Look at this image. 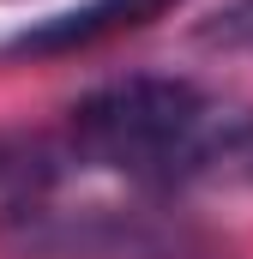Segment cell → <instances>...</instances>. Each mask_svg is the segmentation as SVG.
<instances>
[{"instance_id": "3", "label": "cell", "mask_w": 253, "mask_h": 259, "mask_svg": "<svg viewBox=\"0 0 253 259\" xmlns=\"http://www.w3.org/2000/svg\"><path fill=\"white\" fill-rule=\"evenodd\" d=\"M193 36L205 49H253V0H223L211 18H199Z\"/></svg>"}, {"instance_id": "2", "label": "cell", "mask_w": 253, "mask_h": 259, "mask_svg": "<svg viewBox=\"0 0 253 259\" xmlns=\"http://www.w3.org/2000/svg\"><path fill=\"white\" fill-rule=\"evenodd\" d=\"M175 0H78L61 18H43L30 30H18L6 49L12 55H72V49H91V42H109L121 30H139L151 18H163Z\"/></svg>"}, {"instance_id": "1", "label": "cell", "mask_w": 253, "mask_h": 259, "mask_svg": "<svg viewBox=\"0 0 253 259\" xmlns=\"http://www.w3.org/2000/svg\"><path fill=\"white\" fill-rule=\"evenodd\" d=\"M61 157L139 187H187L253 163V103L181 72H133L72 103Z\"/></svg>"}]
</instances>
